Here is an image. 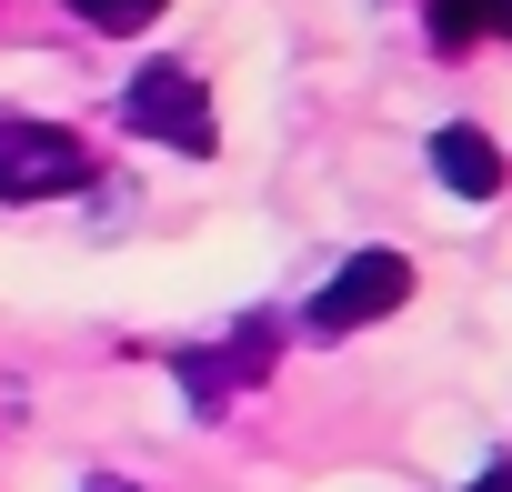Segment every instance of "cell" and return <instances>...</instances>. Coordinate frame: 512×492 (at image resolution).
Segmentation results:
<instances>
[{
  "label": "cell",
  "instance_id": "5",
  "mask_svg": "<svg viewBox=\"0 0 512 492\" xmlns=\"http://www.w3.org/2000/svg\"><path fill=\"white\" fill-rule=\"evenodd\" d=\"M432 171L462 191V201H492L502 191V151L472 131V121H452V131H432Z\"/></svg>",
  "mask_w": 512,
  "mask_h": 492
},
{
  "label": "cell",
  "instance_id": "6",
  "mask_svg": "<svg viewBox=\"0 0 512 492\" xmlns=\"http://www.w3.org/2000/svg\"><path fill=\"white\" fill-rule=\"evenodd\" d=\"M71 11L91 21V31H141V21H161L171 0H71Z\"/></svg>",
  "mask_w": 512,
  "mask_h": 492
},
{
  "label": "cell",
  "instance_id": "4",
  "mask_svg": "<svg viewBox=\"0 0 512 492\" xmlns=\"http://www.w3.org/2000/svg\"><path fill=\"white\" fill-rule=\"evenodd\" d=\"M262 372H272V322H241L221 352H181V382H191L201 412H221L241 382H262Z\"/></svg>",
  "mask_w": 512,
  "mask_h": 492
},
{
  "label": "cell",
  "instance_id": "1",
  "mask_svg": "<svg viewBox=\"0 0 512 492\" xmlns=\"http://www.w3.org/2000/svg\"><path fill=\"white\" fill-rule=\"evenodd\" d=\"M91 181V141L61 121H21L0 111V201H61Z\"/></svg>",
  "mask_w": 512,
  "mask_h": 492
},
{
  "label": "cell",
  "instance_id": "9",
  "mask_svg": "<svg viewBox=\"0 0 512 492\" xmlns=\"http://www.w3.org/2000/svg\"><path fill=\"white\" fill-rule=\"evenodd\" d=\"M482 31H512V0H482Z\"/></svg>",
  "mask_w": 512,
  "mask_h": 492
},
{
  "label": "cell",
  "instance_id": "2",
  "mask_svg": "<svg viewBox=\"0 0 512 492\" xmlns=\"http://www.w3.org/2000/svg\"><path fill=\"white\" fill-rule=\"evenodd\" d=\"M121 121L141 131V141H171V151H211L221 141V121H211V91L181 71V61H151V71H131V91H121Z\"/></svg>",
  "mask_w": 512,
  "mask_h": 492
},
{
  "label": "cell",
  "instance_id": "7",
  "mask_svg": "<svg viewBox=\"0 0 512 492\" xmlns=\"http://www.w3.org/2000/svg\"><path fill=\"white\" fill-rule=\"evenodd\" d=\"M432 41L442 51H472L482 41V0H432Z\"/></svg>",
  "mask_w": 512,
  "mask_h": 492
},
{
  "label": "cell",
  "instance_id": "3",
  "mask_svg": "<svg viewBox=\"0 0 512 492\" xmlns=\"http://www.w3.org/2000/svg\"><path fill=\"white\" fill-rule=\"evenodd\" d=\"M412 302V262L402 252H352L322 292H312V332H362V322H382V312H402Z\"/></svg>",
  "mask_w": 512,
  "mask_h": 492
},
{
  "label": "cell",
  "instance_id": "8",
  "mask_svg": "<svg viewBox=\"0 0 512 492\" xmlns=\"http://www.w3.org/2000/svg\"><path fill=\"white\" fill-rule=\"evenodd\" d=\"M462 492H512V462H492V472H472Z\"/></svg>",
  "mask_w": 512,
  "mask_h": 492
},
{
  "label": "cell",
  "instance_id": "10",
  "mask_svg": "<svg viewBox=\"0 0 512 492\" xmlns=\"http://www.w3.org/2000/svg\"><path fill=\"white\" fill-rule=\"evenodd\" d=\"M101 492H131V482H101Z\"/></svg>",
  "mask_w": 512,
  "mask_h": 492
}]
</instances>
